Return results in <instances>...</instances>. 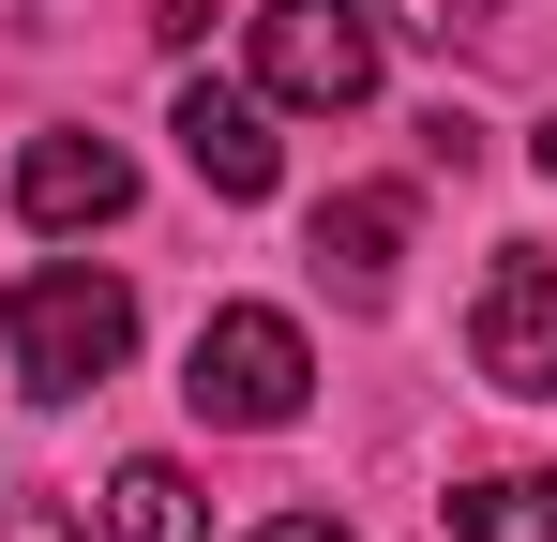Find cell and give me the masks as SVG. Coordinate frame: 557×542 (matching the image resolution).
I'll list each match as a JSON object with an SVG mask.
<instances>
[{
  "label": "cell",
  "mask_w": 557,
  "mask_h": 542,
  "mask_svg": "<svg viewBox=\"0 0 557 542\" xmlns=\"http://www.w3.org/2000/svg\"><path fill=\"white\" fill-rule=\"evenodd\" d=\"M182 167L211 181V196H272V106L257 90H226V76H182Z\"/></svg>",
  "instance_id": "6"
},
{
  "label": "cell",
  "mask_w": 557,
  "mask_h": 542,
  "mask_svg": "<svg viewBox=\"0 0 557 542\" xmlns=\"http://www.w3.org/2000/svg\"><path fill=\"white\" fill-rule=\"evenodd\" d=\"M0 347H15V377H30L46 407H76V392H106L121 347H136V286H121V271H15V286H0Z\"/></svg>",
  "instance_id": "1"
},
{
  "label": "cell",
  "mask_w": 557,
  "mask_h": 542,
  "mask_svg": "<svg viewBox=\"0 0 557 542\" xmlns=\"http://www.w3.org/2000/svg\"><path fill=\"white\" fill-rule=\"evenodd\" d=\"M257 90L272 106H376V15L362 0H272L257 15Z\"/></svg>",
  "instance_id": "3"
},
{
  "label": "cell",
  "mask_w": 557,
  "mask_h": 542,
  "mask_svg": "<svg viewBox=\"0 0 557 542\" xmlns=\"http://www.w3.org/2000/svg\"><path fill=\"white\" fill-rule=\"evenodd\" d=\"M182 392H196V422H242V438L301 422V392H317V361H301V317H272V301H226V317L196 332Z\"/></svg>",
  "instance_id": "2"
},
{
  "label": "cell",
  "mask_w": 557,
  "mask_h": 542,
  "mask_svg": "<svg viewBox=\"0 0 557 542\" xmlns=\"http://www.w3.org/2000/svg\"><path fill=\"white\" fill-rule=\"evenodd\" d=\"M467 361H482L497 392H528V407L557 392V257H528V242H512V257L482 271V317H467Z\"/></svg>",
  "instance_id": "4"
},
{
  "label": "cell",
  "mask_w": 557,
  "mask_h": 542,
  "mask_svg": "<svg viewBox=\"0 0 557 542\" xmlns=\"http://www.w3.org/2000/svg\"><path fill=\"white\" fill-rule=\"evenodd\" d=\"M91 542H211V497H196L166 452H136V467H106L91 497Z\"/></svg>",
  "instance_id": "7"
},
{
  "label": "cell",
  "mask_w": 557,
  "mask_h": 542,
  "mask_svg": "<svg viewBox=\"0 0 557 542\" xmlns=\"http://www.w3.org/2000/svg\"><path fill=\"white\" fill-rule=\"evenodd\" d=\"M407 30H453V15H437V0H407Z\"/></svg>",
  "instance_id": "11"
},
{
  "label": "cell",
  "mask_w": 557,
  "mask_h": 542,
  "mask_svg": "<svg viewBox=\"0 0 557 542\" xmlns=\"http://www.w3.org/2000/svg\"><path fill=\"white\" fill-rule=\"evenodd\" d=\"M543 181H557V121H543Z\"/></svg>",
  "instance_id": "12"
},
{
  "label": "cell",
  "mask_w": 557,
  "mask_h": 542,
  "mask_svg": "<svg viewBox=\"0 0 557 542\" xmlns=\"http://www.w3.org/2000/svg\"><path fill=\"white\" fill-rule=\"evenodd\" d=\"M15 211H30V226H121V211H136V167H121V136H30V167H15Z\"/></svg>",
  "instance_id": "5"
},
{
  "label": "cell",
  "mask_w": 557,
  "mask_h": 542,
  "mask_svg": "<svg viewBox=\"0 0 557 542\" xmlns=\"http://www.w3.org/2000/svg\"><path fill=\"white\" fill-rule=\"evenodd\" d=\"M453 542H557V467H497L453 497Z\"/></svg>",
  "instance_id": "9"
},
{
  "label": "cell",
  "mask_w": 557,
  "mask_h": 542,
  "mask_svg": "<svg viewBox=\"0 0 557 542\" xmlns=\"http://www.w3.org/2000/svg\"><path fill=\"white\" fill-rule=\"evenodd\" d=\"M392 257H407V196H332V211H317V271H332L347 301H376Z\"/></svg>",
  "instance_id": "8"
},
{
  "label": "cell",
  "mask_w": 557,
  "mask_h": 542,
  "mask_svg": "<svg viewBox=\"0 0 557 542\" xmlns=\"http://www.w3.org/2000/svg\"><path fill=\"white\" fill-rule=\"evenodd\" d=\"M257 542H362V528H332V513H272Z\"/></svg>",
  "instance_id": "10"
}]
</instances>
